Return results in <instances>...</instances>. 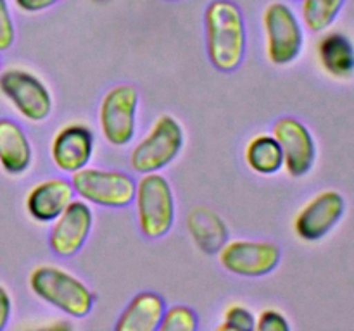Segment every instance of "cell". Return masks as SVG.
Instances as JSON below:
<instances>
[{
    "label": "cell",
    "instance_id": "obj_1",
    "mask_svg": "<svg viewBox=\"0 0 354 331\" xmlns=\"http://www.w3.org/2000/svg\"><path fill=\"white\" fill-rule=\"evenodd\" d=\"M206 48L211 64L220 71H234L244 59L245 23L232 0H213L204 14Z\"/></svg>",
    "mask_w": 354,
    "mask_h": 331
},
{
    "label": "cell",
    "instance_id": "obj_2",
    "mask_svg": "<svg viewBox=\"0 0 354 331\" xmlns=\"http://www.w3.org/2000/svg\"><path fill=\"white\" fill-rule=\"evenodd\" d=\"M30 286L37 297L71 317H83L92 310L93 293L71 272L55 265H38L30 274Z\"/></svg>",
    "mask_w": 354,
    "mask_h": 331
},
{
    "label": "cell",
    "instance_id": "obj_3",
    "mask_svg": "<svg viewBox=\"0 0 354 331\" xmlns=\"http://www.w3.org/2000/svg\"><path fill=\"white\" fill-rule=\"evenodd\" d=\"M135 207L140 231L147 238H161L175 221V197L168 179L159 172H145L135 188Z\"/></svg>",
    "mask_w": 354,
    "mask_h": 331
},
{
    "label": "cell",
    "instance_id": "obj_4",
    "mask_svg": "<svg viewBox=\"0 0 354 331\" xmlns=\"http://www.w3.org/2000/svg\"><path fill=\"white\" fill-rule=\"evenodd\" d=\"M183 147V131L171 116H161L147 134L135 145L130 155L131 168L137 172H158L165 169Z\"/></svg>",
    "mask_w": 354,
    "mask_h": 331
},
{
    "label": "cell",
    "instance_id": "obj_5",
    "mask_svg": "<svg viewBox=\"0 0 354 331\" xmlns=\"http://www.w3.org/2000/svg\"><path fill=\"white\" fill-rule=\"evenodd\" d=\"M71 185L85 202L116 209L130 205L137 188L135 179L127 172L95 168H83L73 172Z\"/></svg>",
    "mask_w": 354,
    "mask_h": 331
},
{
    "label": "cell",
    "instance_id": "obj_6",
    "mask_svg": "<svg viewBox=\"0 0 354 331\" xmlns=\"http://www.w3.org/2000/svg\"><path fill=\"white\" fill-rule=\"evenodd\" d=\"M266 33V54L277 66L290 64L303 50V28L287 3L272 2L263 12Z\"/></svg>",
    "mask_w": 354,
    "mask_h": 331
},
{
    "label": "cell",
    "instance_id": "obj_7",
    "mask_svg": "<svg viewBox=\"0 0 354 331\" xmlns=\"http://www.w3.org/2000/svg\"><path fill=\"white\" fill-rule=\"evenodd\" d=\"M138 93L133 85L121 83L113 86L99 107V124L104 138L111 145L123 147L130 143L137 126Z\"/></svg>",
    "mask_w": 354,
    "mask_h": 331
},
{
    "label": "cell",
    "instance_id": "obj_8",
    "mask_svg": "<svg viewBox=\"0 0 354 331\" xmlns=\"http://www.w3.org/2000/svg\"><path fill=\"white\" fill-rule=\"evenodd\" d=\"M0 92L14 103L28 121L47 119L52 112V95L47 86L23 69H9L0 74Z\"/></svg>",
    "mask_w": 354,
    "mask_h": 331
},
{
    "label": "cell",
    "instance_id": "obj_9",
    "mask_svg": "<svg viewBox=\"0 0 354 331\" xmlns=\"http://www.w3.org/2000/svg\"><path fill=\"white\" fill-rule=\"evenodd\" d=\"M220 262L228 272L258 278L279 265L280 248L273 241L234 240L220 248Z\"/></svg>",
    "mask_w": 354,
    "mask_h": 331
},
{
    "label": "cell",
    "instance_id": "obj_10",
    "mask_svg": "<svg viewBox=\"0 0 354 331\" xmlns=\"http://www.w3.org/2000/svg\"><path fill=\"white\" fill-rule=\"evenodd\" d=\"M273 137L283 154V168L290 176H304L315 164L317 145L313 134L296 117H280L273 124Z\"/></svg>",
    "mask_w": 354,
    "mask_h": 331
},
{
    "label": "cell",
    "instance_id": "obj_11",
    "mask_svg": "<svg viewBox=\"0 0 354 331\" xmlns=\"http://www.w3.org/2000/svg\"><path fill=\"white\" fill-rule=\"evenodd\" d=\"M344 199L335 190H324L317 193L294 219L297 237L306 241L322 240L339 223L344 214Z\"/></svg>",
    "mask_w": 354,
    "mask_h": 331
},
{
    "label": "cell",
    "instance_id": "obj_12",
    "mask_svg": "<svg viewBox=\"0 0 354 331\" xmlns=\"http://www.w3.org/2000/svg\"><path fill=\"white\" fill-rule=\"evenodd\" d=\"M93 223V212L85 200H73L52 224L48 245L61 257L76 254L85 243Z\"/></svg>",
    "mask_w": 354,
    "mask_h": 331
},
{
    "label": "cell",
    "instance_id": "obj_13",
    "mask_svg": "<svg viewBox=\"0 0 354 331\" xmlns=\"http://www.w3.org/2000/svg\"><path fill=\"white\" fill-rule=\"evenodd\" d=\"M92 131L83 124H68L52 140L50 155L57 169L64 172H76L85 168L93 155Z\"/></svg>",
    "mask_w": 354,
    "mask_h": 331
},
{
    "label": "cell",
    "instance_id": "obj_14",
    "mask_svg": "<svg viewBox=\"0 0 354 331\" xmlns=\"http://www.w3.org/2000/svg\"><path fill=\"white\" fill-rule=\"evenodd\" d=\"M75 197L71 181L62 178H50L38 183L26 197V209L38 223H52Z\"/></svg>",
    "mask_w": 354,
    "mask_h": 331
},
{
    "label": "cell",
    "instance_id": "obj_15",
    "mask_svg": "<svg viewBox=\"0 0 354 331\" xmlns=\"http://www.w3.org/2000/svg\"><path fill=\"white\" fill-rule=\"evenodd\" d=\"M166 305L165 299L154 292L135 295L121 312L116 331H154L159 328Z\"/></svg>",
    "mask_w": 354,
    "mask_h": 331
},
{
    "label": "cell",
    "instance_id": "obj_16",
    "mask_svg": "<svg viewBox=\"0 0 354 331\" xmlns=\"http://www.w3.org/2000/svg\"><path fill=\"white\" fill-rule=\"evenodd\" d=\"M31 164V145L23 128L12 119H0V166L10 174L24 172Z\"/></svg>",
    "mask_w": 354,
    "mask_h": 331
},
{
    "label": "cell",
    "instance_id": "obj_17",
    "mask_svg": "<svg viewBox=\"0 0 354 331\" xmlns=\"http://www.w3.org/2000/svg\"><path fill=\"white\" fill-rule=\"evenodd\" d=\"M318 59L325 71L337 79L354 74V47L342 33H327L318 41Z\"/></svg>",
    "mask_w": 354,
    "mask_h": 331
},
{
    "label": "cell",
    "instance_id": "obj_18",
    "mask_svg": "<svg viewBox=\"0 0 354 331\" xmlns=\"http://www.w3.org/2000/svg\"><path fill=\"white\" fill-rule=\"evenodd\" d=\"M245 162L258 174H275L283 168V154L273 134H258L245 147Z\"/></svg>",
    "mask_w": 354,
    "mask_h": 331
},
{
    "label": "cell",
    "instance_id": "obj_19",
    "mask_svg": "<svg viewBox=\"0 0 354 331\" xmlns=\"http://www.w3.org/2000/svg\"><path fill=\"white\" fill-rule=\"evenodd\" d=\"M189 230L203 250L216 252L227 238V228L220 217L207 209H197L189 216Z\"/></svg>",
    "mask_w": 354,
    "mask_h": 331
},
{
    "label": "cell",
    "instance_id": "obj_20",
    "mask_svg": "<svg viewBox=\"0 0 354 331\" xmlns=\"http://www.w3.org/2000/svg\"><path fill=\"white\" fill-rule=\"evenodd\" d=\"M346 0H301V17L313 33L327 30L341 12Z\"/></svg>",
    "mask_w": 354,
    "mask_h": 331
},
{
    "label": "cell",
    "instance_id": "obj_21",
    "mask_svg": "<svg viewBox=\"0 0 354 331\" xmlns=\"http://www.w3.org/2000/svg\"><path fill=\"white\" fill-rule=\"evenodd\" d=\"M159 330L162 331H196L197 316L190 307L173 305L165 310L162 319L159 323Z\"/></svg>",
    "mask_w": 354,
    "mask_h": 331
},
{
    "label": "cell",
    "instance_id": "obj_22",
    "mask_svg": "<svg viewBox=\"0 0 354 331\" xmlns=\"http://www.w3.org/2000/svg\"><path fill=\"white\" fill-rule=\"evenodd\" d=\"M256 317L249 309L242 305H230L225 312V323L218 326V330H232V331H245L254 330Z\"/></svg>",
    "mask_w": 354,
    "mask_h": 331
},
{
    "label": "cell",
    "instance_id": "obj_23",
    "mask_svg": "<svg viewBox=\"0 0 354 331\" xmlns=\"http://www.w3.org/2000/svg\"><path fill=\"white\" fill-rule=\"evenodd\" d=\"M254 328L261 331H289L290 326L282 312L275 309H266L258 317Z\"/></svg>",
    "mask_w": 354,
    "mask_h": 331
},
{
    "label": "cell",
    "instance_id": "obj_24",
    "mask_svg": "<svg viewBox=\"0 0 354 331\" xmlns=\"http://www.w3.org/2000/svg\"><path fill=\"white\" fill-rule=\"evenodd\" d=\"M14 41V23L6 0H0V52L7 50Z\"/></svg>",
    "mask_w": 354,
    "mask_h": 331
},
{
    "label": "cell",
    "instance_id": "obj_25",
    "mask_svg": "<svg viewBox=\"0 0 354 331\" xmlns=\"http://www.w3.org/2000/svg\"><path fill=\"white\" fill-rule=\"evenodd\" d=\"M16 6L21 10H26V12H38V10H44L52 7L54 3H57L59 0H14Z\"/></svg>",
    "mask_w": 354,
    "mask_h": 331
},
{
    "label": "cell",
    "instance_id": "obj_26",
    "mask_svg": "<svg viewBox=\"0 0 354 331\" xmlns=\"http://www.w3.org/2000/svg\"><path fill=\"white\" fill-rule=\"evenodd\" d=\"M10 317V297L7 290L0 285V331L6 328Z\"/></svg>",
    "mask_w": 354,
    "mask_h": 331
},
{
    "label": "cell",
    "instance_id": "obj_27",
    "mask_svg": "<svg viewBox=\"0 0 354 331\" xmlns=\"http://www.w3.org/2000/svg\"><path fill=\"white\" fill-rule=\"evenodd\" d=\"M95 2H104V0H95Z\"/></svg>",
    "mask_w": 354,
    "mask_h": 331
}]
</instances>
